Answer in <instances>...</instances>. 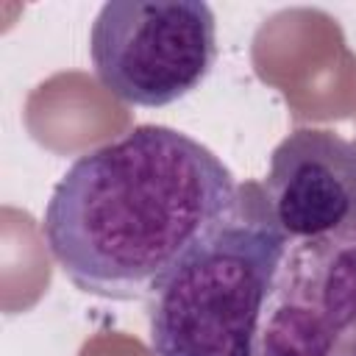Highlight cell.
<instances>
[{"label":"cell","mask_w":356,"mask_h":356,"mask_svg":"<svg viewBox=\"0 0 356 356\" xmlns=\"http://www.w3.org/2000/svg\"><path fill=\"white\" fill-rule=\"evenodd\" d=\"M286 250L275 222L236 217L150 295L153 356H256L261 314Z\"/></svg>","instance_id":"obj_2"},{"label":"cell","mask_w":356,"mask_h":356,"mask_svg":"<svg viewBox=\"0 0 356 356\" xmlns=\"http://www.w3.org/2000/svg\"><path fill=\"white\" fill-rule=\"evenodd\" d=\"M97 81L128 106H170L209 78L217 19L203 0H108L89 31Z\"/></svg>","instance_id":"obj_3"},{"label":"cell","mask_w":356,"mask_h":356,"mask_svg":"<svg viewBox=\"0 0 356 356\" xmlns=\"http://www.w3.org/2000/svg\"><path fill=\"white\" fill-rule=\"evenodd\" d=\"M256 356H356V220L286 245Z\"/></svg>","instance_id":"obj_4"},{"label":"cell","mask_w":356,"mask_h":356,"mask_svg":"<svg viewBox=\"0 0 356 356\" xmlns=\"http://www.w3.org/2000/svg\"><path fill=\"white\" fill-rule=\"evenodd\" d=\"M295 134L284 139L273 153L267 178L270 206L275 225L292 239H309L328 234L356 217H350L353 197L345 175L314 147V134Z\"/></svg>","instance_id":"obj_5"},{"label":"cell","mask_w":356,"mask_h":356,"mask_svg":"<svg viewBox=\"0 0 356 356\" xmlns=\"http://www.w3.org/2000/svg\"><path fill=\"white\" fill-rule=\"evenodd\" d=\"M236 217V181L214 150L170 125H136L67 167L42 236L81 292L136 300Z\"/></svg>","instance_id":"obj_1"}]
</instances>
